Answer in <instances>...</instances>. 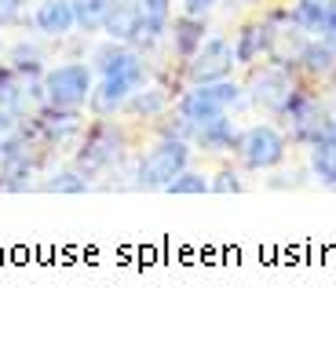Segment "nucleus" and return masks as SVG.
I'll return each mask as SVG.
<instances>
[{"label":"nucleus","mask_w":336,"mask_h":361,"mask_svg":"<svg viewBox=\"0 0 336 361\" xmlns=\"http://www.w3.org/2000/svg\"><path fill=\"white\" fill-rule=\"evenodd\" d=\"M92 70H95V88L88 99V110L95 117H117L128 95L150 80L146 59L132 44H121V40H107V44L95 48Z\"/></svg>","instance_id":"obj_1"},{"label":"nucleus","mask_w":336,"mask_h":361,"mask_svg":"<svg viewBox=\"0 0 336 361\" xmlns=\"http://www.w3.org/2000/svg\"><path fill=\"white\" fill-rule=\"evenodd\" d=\"M128 157V135L117 121L110 117H95L92 124H84V132L77 139V154L70 164H77L88 179L114 172V168Z\"/></svg>","instance_id":"obj_2"},{"label":"nucleus","mask_w":336,"mask_h":361,"mask_svg":"<svg viewBox=\"0 0 336 361\" xmlns=\"http://www.w3.org/2000/svg\"><path fill=\"white\" fill-rule=\"evenodd\" d=\"M44 102L59 106V110H88V99L95 88V70L92 62H59L48 66L44 77Z\"/></svg>","instance_id":"obj_3"},{"label":"nucleus","mask_w":336,"mask_h":361,"mask_svg":"<svg viewBox=\"0 0 336 361\" xmlns=\"http://www.w3.org/2000/svg\"><path fill=\"white\" fill-rule=\"evenodd\" d=\"M183 168H191V142L186 139H157L136 164L139 190H164Z\"/></svg>","instance_id":"obj_4"},{"label":"nucleus","mask_w":336,"mask_h":361,"mask_svg":"<svg viewBox=\"0 0 336 361\" xmlns=\"http://www.w3.org/2000/svg\"><path fill=\"white\" fill-rule=\"evenodd\" d=\"M241 95H245L241 84L223 77V80H208V84H191V92L179 95V102L172 110H179L191 124H201V121H212L220 114H230L241 102Z\"/></svg>","instance_id":"obj_5"},{"label":"nucleus","mask_w":336,"mask_h":361,"mask_svg":"<svg viewBox=\"0 0 336 361\" xmlns=\"http://www.w3.org/2000/svg\"><path fill=\"white\" fill-rule=\"evenodd\" d=\"M234 150L248 172H270L278 168L289 154V139L275 128V124H252V128L238 132Z\"/></svg>","instance_id":"obj_6"},{"label":"nucleus","mask_w":336,"mask_h":361,"mask_svg":"<svg viewBox=\"0 0 336 361\" xmlns=\"http://www.w3.org/2000/svg\"><path fill=\"white\" fill-rule=\"evenodd\" d=\"M285 121H289V132H292V139L296 142H318L322 135H329V132H336V121H332V114H329V106L322 102V99H314L311 92H292V99H289V106H285V114H282Z\"/></svg>","instance_id":"obj_7"},{"label":"nucleus","mask_w":336,"mask_h":361,"mask_svg":"<svg viewBox=\"0 0 336 361\" xmlns=\"http://www.w3.org/2000/svg\"><path fill=\"white\" fill-rule=\"evenodd\" d=\"M33 132L40 135V142L48 150H66V146H77L80 132H84V117L80 110H59V106H40V110L30 117Z\"/></svg>","instance_id":"obj_8"},{"label":"nucleus","mask_w":336,"mask_h":361,"mask_svg":"<svg viewBox=\"0 0 336 361\" xmlns=\"http://www.w3.org/2000/svg\"><path fill=\"white\" fill-rule=\"evenodd\" d=\"M234 44L223 37H205V44L186 59V80L191 84H208V80H223L234 70Z\"/></svg>","instance_id":"obj_9"},{"label":"nucleus","mask_w":336,"mask_h":361,"mask_svg":"<svg viewBox=\"0 0 336 361\" xmlns=\"http://www.w3.org/2000/svg\"><path fill=\"white\" fill-rule=\"evenodd\" d=\"M245 92H248L252 106H260L263 114L282 117L285 106H289V99H292V92H296V80H292L285 70H278V66H267V70L252 73V80H248Z\"/></svg>","instance_id":"obj_10"},{"label":"nucleus","mask_w":336,"mask_h":361,"mask_svg":"<svg viewBox=\"0 0 336 361\" xmlns=\"http://www.w3.org/2000/svg\"><path fill=\"white\" fill-rule=\"evenodd\" d=\"M289 23L311 37L336 44V0H296L289 11Z\"/></svg>","instance_id":"obj_11"},{"label":"nucleus","mask_w":336,"mask_h":361,"mask_svg":"<svg viewBox=\"0 0 336 361\" xmlns=\"http://www.w3.org/2000/svg\"><path fill=\"white\" fill-rule=\"evenodd\" d=\"M33 30L40 37H52V40H66L77 30V18H73V0H40L33 8Z\"/></svg>","instance_id":"obj_12"},{"label":"nucleus","mask_w":336,"mask_h":361,"mask_svg":"<svg viewBox=\"0 0 336 361\" xmlns=\"http://www.w3.org/2000/svg\"><path fill=\"white\" fill-rule=\"evenodd\" d=\"M267 55H275V30H270V23H245L234 37V62L238 66H256Z\"/></svg>","instance_id":"obj_13"},{"label":"nucleus","mask_w":336,"mask_h":361,"mask_svg":"<svg viewBox=\"0 0 336 361\" xmlns=\"http://www.w3.org/2000/svg\"><path fill=\"white\" fill-rule=\"evenodd\" d=\"M136 15H139V37L136 44H154L168 33V23H172V0H132Z\"/></svg>","instance_id":"obj_14"},{"label":"nucleus","mask_w":336,"mask_h":361,"mask_svg":"<svg viewBox=\"0 0 336 361\" xmlns=\"http://www.w3.org/2000/svg\"><path fill=\"white\" fill-rule=\"evenodd\" d=\"M191 142H198L201 150L227 154V150H234V142H238V128H234V121H230V114H220L212 121L194 124V128H191Z\"/></svg>","instance_id":"obj_15"},{"label":"nucleus","mask_w":336,"mask_h":361,"mask_svg":"<svg viewBox=\"0 0 336 361\" xmlns=\"http://www.w3.org/2000/svg\"><path fill=\"white\" fill-rule=\"evenodd\" d=\"M168 110H172V95H168L161 84H143V88H136L128 95L121 114H128L136 121H161Z\"/></svg>","instance_id":"obj_16"},{"label":"nucleus","mask_w":336,"mask_h":361,"mask_svg":"<svg viewBox=\"0 0 336 361\" xmlns=\"http://www.w3.org/2000/svg\"><path fill=\"white\" fill-rule=\"evenodd\" d=\"M168 33H172V51L186 62L201 44H205V33H208V26H205V15H176L172 23H168Z\"/></svg>","instance_id":"obj_17"},{"label":"nucleus","mask_w":336,"mask_h":361,"mask_svg":"<svg viewBox=\"0 0 336 361\" xmlns=\"http://www.w3.org/2000/svg\"><path fill=\"white\" fill-rule=\"evenodd\" d=\"M102 33H107L110 40H121V44H136V37H139V15H136L132 0H114Z\"/></svg>","instance_id":"obj_18"},{"label":"nucleus","mask_w":336,"mask_h":361,"mask_svg":"<svg viewBox=\"0 0 336 361\" xmlns=\"http://www.w3.org/2000/svg\"><path fill=\"white\" fill-rule=\"evenodd\" d=\"M332 62H336V44H329V40H318V37L296 51V66H300L307 77H329Z\"/></svg>","instance_id":"obj_19"},{"label":"nucleus","mask_w":336,"mask_h":361,"mask_svg":"<svg viewBox=\"0 0 336 361\" xmlns=\"http://www.w3.org/2000/svg\"><path fill=\"white\" fill-rule=\"evenodd\" d=\"M4 66L18 77H44V51H40L37 44H30V40H18V44L4 55Z\"/></svg>","instance_id":"obj_20"},{"label":"nucleus","mask_w":336,"mask_h":361,"mask_svg":"<svg viewBox=\"0 0 336 361\" xmlns=\"http://www.w3.org/2000/svg\"><path fill=\"white\" fill-rule=\"evenodd\" d=\"M311 172L318 183L336 186V132L322 135L318 142H311Z\"/></svg>","instance_id":"obj_21"},{"label":"nucleus","mask_w":336,"mask_h":361,"mask_svg":"<svg viewBox=\"0 0 336 361\" xmlns=\"http://www.w3.org/2000/svg\"><path fill=\"white\" fill-rule=\"evenodd\" d=\"M110 8H114V0H73V18H77V30H80L84 37L102 33Z\"/></svg>","instance_id":"obj_22"},{"label":"nucleus","mask_w":336,"mask_h":361,"mask_svg":"<svg viewBox=\"0 0 336 361\" xmlns=\"http://www.w3.org/2000/svg\"><path fill=\"white\" fill-rule=\"evenodd\" d=\"M88 186H92V179L84 176L77 164L59 168V172H52L44 183H40V190H48V194H84Z\"/></svg>","instance_id":"obj_23"},{"label":"nucleus","mask_w":336,"mask_h":361,"mask_svg":"<svg viewBox=\"0 0 336 361\" xmlns=\"http://www.w3.org/2000/svg\"><path fill=\"white\" fill-rule=\"evenodd\" d=\"M164 194H212V179H205L201 172L183 168V172L164 186Z\"/></svg>","instance_id":"obj_24"},{"label":"nucleus","mask_w":336,"mask_h":361,"mask_svg":"<svg viewBox=\"0 0 336 361\" xmlns=\"http://www.w3.org/2000/svg\"><path fill=\"white\" fill-rule=\"evenodd\" d=\"M26 23V0H0V30Z\"/></svg>","instance_id":"obj_25"},{"label":"nucleus","mask_w":336,"mask_h":361,"mask_svg":"<svg viewBox=\"0 0 336 361\" xmlns=\"http://www.w3.org/2000/svg\"><path fill=\"white\" fill-rule=\"evenodd\" d=\"M241 190H245V183H241L238 172H230V168L216 172V179H212V194H241Z\"/></svg>","instance_id":"obj_26"},{"label":"nucleus","mask_w":336,"mask_h":361,"mask_svg":"<svg viewBox=\"0 0 336 361\" xmlns=\"http://www.w3.org/2000/svg\"><path fill=\"white\" fill-rule=\"evenodd\" d=\"M18 128V117L15 114H8L4 106H0V150H4V142H8V135Z\"/></svg>","instance_id":"obj_27"},{"label":"nucleus","mask_w":336,"mask_h":361,"mask_svg":"<svg viewBox=\"0 0 336 361\" xmlns=\"http://www.w3.org/2000/svg\"><path fill=\"white\" fill-rule=\"evenodd\" d=\"M179 4H183L186 15H208V11L220 4V0H179Z\"/></svg>","instance_id":"obj_28"},{"label":"nucleus","mask_w":336,"mask_h":361,"mask_svg":"<svg viewBox=\"0 0 336 361\" xmlns=\"http://www.w3.org/2000/svg\"><path fill=\"white\" fill-rule=\"evenodd\" d=\"M329 77H332V84H336V62H332V70H329Z\"/></svg>","instance_id":"obj_29"}]
</instances>
